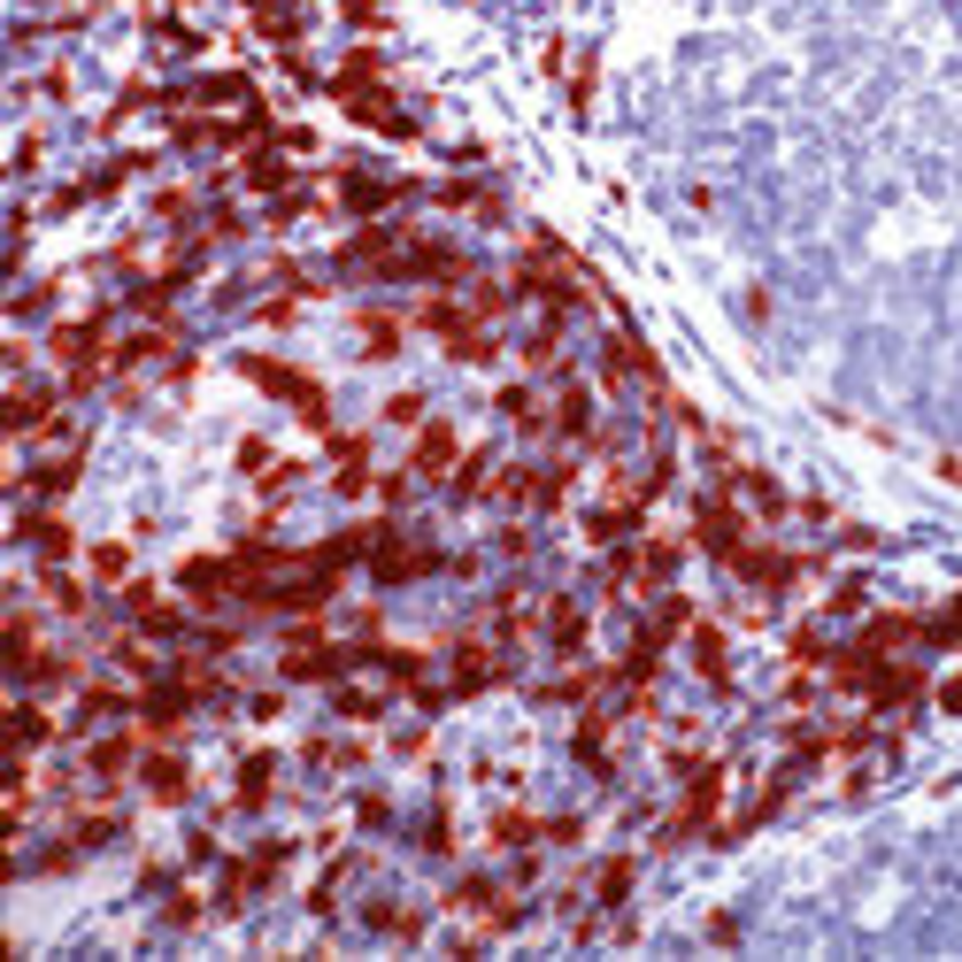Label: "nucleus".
Wrapping results in <instances>:
<instances>
[{"instance_id": "obj_10", "label": "nucleus", "mask_w": 962, "mask_h": 962, "mask_svg": "<svg viewBox=\"0 0 962 962\" xmlns=\"http://www.w3.org/2000/svg\"><path fill=\"white\" fill-rule=\"evenodd\" d=\"M693 662H701L709 678H724V640L717 632H693Z\"/></svg>"}, {"instance_id": "obj_12", "label": "nucleus", "mask_w": 962, "mask_h": 962, "mask_svg": "<svg viewBox=\"0 0 962 962\" xmlns=\"http://www.w3.org/2000/svg\"><path fill=\"white\" fill-rule=\"evenodd\" d=\"M593 423V401L585 393H562V431H585Z\"/></svg>"}, {"instance_id": "obj_6", "label": "nucleus", "mask_w": 962, "mask_h": 962, "mask_svg": "<svg viewBox=\"0 0 962 962\" xmlns=\"http://www.w3.org/2000/svg\"><path fill=\"white\" fill-rule=\"evenodd\" d=\"M131 770V739H101L93 747V777H124Z\"/></svg>"}, {"instance_id": "obj_11", "label": "nucleus", "mask_w": 962, "mask_h": 962, "mask_svg": "<svg viewBox=\"0 0 962 962\" xmlns=\"http://www.w3.org/2000/svg\"><path fill=\"white\" fill-rule=\"evenodd\" d=\"M363 339H370V355H393V339H401V324H393V316H370V324H363Z\"/></svg>"}, {"instance_id": "obj_8", "label": "nucleus", "mask_w": 962, "mask_h": 962, "mask_svg": "<svg viewBox=\"0 0 962 962\" xmlns=\"http://www.w3.org/2000/svg\"><path fill=\"white\" fill-rule=\"evenodd\" d=\"M593 894H600L608 909H617V901L632 894V862H608V870H600V886H593Z\"/></svg>"}, {"instance_id": "obj_5", "label": "nucleus", "mask_w": 962, "mask_h": 962, "mask_svg": "<svg viewBox=\"0 0 962 962\" xmlns=\"http://www.w3.org/2000/svg\"><path fill=\"white\" fill-rule=\"evenodd\" d=\"M246 186H254V193H278V186H286V162H278L270 147H262V154H246Z\"/></svg>"}, {"instance_id": "obj_4", "label": "nucleus", "mask_w": 962, "mask_h": 962, "mask_svg": "<svg viewBox=\"0 0 962 962\" xmlns=\"http://www.w3.org/2000/svg\"><path fill=\"white\" fill-rule=\"evenodd\" d=\"M485 678H501V662H493L485 647H463V655H455V685H463V693H478Z\"/></svg>"}, {"instance_id": "obj_7", "label": "nucleus", "mask_w": 962, "mask_h": 962, "mask_svg": "<svg viewBox=\"0 0 962 962\" xmlns=\"http://www.w3.org/2000/svg\"><path fill=\"white\" fill-rule=\"evenodd\" d=\"M493 847H532V817H493Z\"/></svg>"}, {"instance_id": "obj_2", "label": "nucleus", "mask_w": 962, "mask_h": 962, "mask_svg": "<svg viewBox=\"0 0 962 962\" xmlns=\"http://www.w3.org/2000/svg\"><path fill=\"white\" fill-rule=\"evenodd\" d=\"M447 463H455V431L431 423L423 440H416V478H447Z\"/></svg>"}, {"instance_id": "obj_3", "label": "nucleus", "mask_w": 962, "mask_h": 962, "mask_svg": "<svg viewBox=\"0 0 962 962\" xmlns=\"http://www.w3.org/2000/svg\"><path fill=\"white\" fill-rule=\"evenodd\" d=\"M186 785H193V777H186V762H169V755H154V762H147V794H154V801H186Z\"/></svg>"}, {"instance_id": "obj_1", "label": "nucleus", "mask_w": 962, "mask_h": 962, "mask_svg": "<svg viewBox=\"0 0 962 962\" xmlns=\"http://www.w3.org/2000/svg\"><path fill=\"white\" fill-rule=\"evenodd\" d=\"M693 540H701L709 555H724V562H732V555L747 547V516H739L732 501H701V516H693Z\"/></svg>"}, {"instance_id": "obj_9", "label": "nucleus", "mask_w": 962, "mask_h": 962, "mask_svg": "<svg viewBox=\"0 0 962 962\" xmlns=\"http://www.w3.org/2000/svg\"><path fill=\"white\" fill-rule=\"evenodd\" d=\"M262 794H270V762H246L239 770V809H254Z\"/></svg>"}]
</instances>
